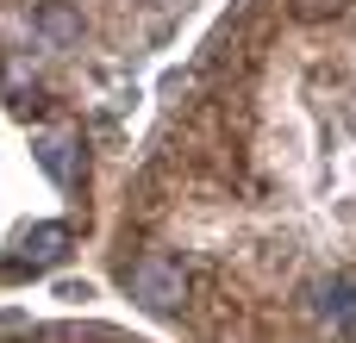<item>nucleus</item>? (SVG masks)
<instances>
[{
  "instance_id": "nucleus-1",
  "label": "nucleus",
  "mask_w": 356,
  "mask_h": 343,
  "mask_svg": "<svg viewBox=\"0 0 356 343\" xmlns=\"http://www.w3.org/2000/svg\"><path fill=\"white\" fill-rule=\"evenodd\" d=\"M125 287H131V300H138L144 312H181V300H188V275H181V262H169L163 250H144V256L125 269Z\"/></svg>"
},
{
  "instance_id": "nucleus-4",
  "label": "nucleus",
  "mask_w": 356,
  "mask_h": 343,
  "mask_svg": "<svg viewBox=\"0 0 356 343\" xmlns=\"http://www.w3.org/2000/svg\"><path fill=\"white\" fill-rule=\"evenodd\" d=\"M69 150H75V137H69V131H56V137H44V144H38V162L50 169V181H56V187H75V156H69Z\"/></svg>"
},
{
  "instance_id": "nucleus-3",
  "label": "nucleus",
  "mask_w": 356,
  "mask_h": 343,
  "mask_svg": "<svg viewBox=\"0 0 356 343\" xmlns=\"http://www.w3.org/2000/svg\"><path fill=\"white\" fill-rule=\"evenodd\" d=\"M63 250H69V231L63 225H38L25 237V262H13V275L19 269H44V262H63Z\"/></svg>"
},
{
  "instance_id": "nucleus-5",
  "label": "nucleus",
  "mask_w": 356,
  "mask_h": 343,
  "mask_svg": "<svg viewBox=\"0 0 356 343\" xmlns=\"http://www.w3.org/2000/svg\"><path fill=\"white\" fill-rule=\"evenodd\" d=\"M38 31H44L50 44H75V37H81V19H75L69 6H56V0H50V6L38 12Z\"/></svg>"
},
{
  "instance_id": "nucleus-6",
  "label": "nucleus",
  "mask_w": 356,
  "mask_h": 343,
  "mask_svg": "<svg viewBox=\"0 0 356 343\" xmlns=\"http://www.w3.org/2000/svg\"><path fill=\"white\" fill-rule=\"evenodd\" d=\"M338 6H344V0H294L300 19H325V12H338Z\"/></svg>"
},
{
  "instance_id": "nucleus-2",
  "label": "nucleus",
  "mask_w": 356,
  "mask_h": 343,
  "mask_svg": "<svg viewBox=\"0 0 356 343\" xmlns=\"http://www.w3.org/2000/svg\"><path fill=\"white\" fill-rule=\"evenodd\" d=\"M319 319H325L332 331L356 337V281H325V287H319Z\"/></svg>"
}]
</instances>
